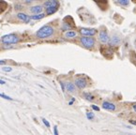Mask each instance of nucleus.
<instances>
[{
    "label": "nucleus",
    "instance_id": "bb28decb",
    "mask_svg": "<svg viewBox=\"0 0 136 135\" xmlns=\"http://www.w3.org/2000/svg\"><path fill=\"white\" fill-rule=\"evenodd\" d=\"M32 2H33L32 0H25V1H24V3L25 4H30V3H32Z\"/></svg>",
    "mask_w": 136,
    "mask_h": 135
},
{
    "label": "nucleus",
    "instance_id": "b1692460",
    "mask_svg": "<svg viewBox=\"0 0 136 135\" xmlns=\"http://www.w3.org/2000/svg\"><path fill=\"white\" fill-rule=\"evenodd\" d=\"M60 86H61V88H62V90H65V84H64L63 82H60Z\"/></svg>",
    "mask_w": 136,
    "mask_h": 135
},
{
    "label": "nucleus",
    "instance_id": "f3484780",
    "mask_svg": "<svg viewBox=\"0 0 136 135\" xmlns=\"http://www.w3.org/2000/svg\"><path fill=\"white\" fill-rule=\"evenodd\" d=\"M2 70L5 71V72H11V71H12V68L9 66H5L2 68Z\"/></svg>",
    "mask_w": 136,
    "mask_h": 135
},
{
    "label": "nucleus",
    "instance_id": "c85d7f7f",
    "mask_svg": "<svg viewBox=\"0 0 136 135\" xmlns=\"http://www.w3.org/2000/svg\"><path fill=\"white\" fill-rule=\"evenodd\" d=\"M132 108H133V110H134V112H136V104H133Z\"/></svg>",
    "mask_w": 136,
    "mask_h": 135
},
{
    "label": "nucleus",
    "instance_id": "f8f14e48",
    "mask_svg": "<svg viewBox=\"0 0 136 135\" xmlns=\"http://www.w3.org/2000/svg\"><path fill=\"white\" fill-rule=\"evenodd\" d=\"M65 88H66V90L68 92H70V93H74L75 90H76L75 85L70 82H67L66 84H65Z\"/></svg>",
    "mask_w": 136,
    "mask_h": 135
},
{
    "label": "nucleus",
    "instance_id": "9b49d317",
    "mask_svg": "<svg viewBox=\"0 0 136 135\" xmlns=\"http://www.w3.org/2000/svg\"><path fill=\"white\" fill-rule=\"evenodd\" d=\"M43 7L51 8V7H59V2L56 1V0H52V1H46L43 3Z\"/></svg>",
    "mask_w": 136,
    "mask_h": 135
},
{
    "label": "nucleus",
    "instance_id": "2eb2a0df",
    "mask_svg": "<svg viewBox=\"0 0 136 135\" xmlns=\"http://www.w3.org/2000/svg\"><path fill=\"white\" fill-rule=\"evenodd\" d=\"M45 17V14L44 13H40V14H36V15H32L30 16V19L31 20H40Z\"/></svg>",
    "mask_w": 136,
    "mask_h": 135
},
{
    "label": "nucleus",
    "instance_id": "39448f33",
    "mask_svg": "<svg viewBox=\"0 0 136 135\" xmlns=\"http://www.w3.org/2000/svg\"><path fill=\"white\" fill-rule=\"evenodd\" d=\"M74 85H75L78 88L83 89L87 86V82H86V80L85 79V78H83V77H79V78H76V79H75Z\"/></svg>",
    "mask_w": 136,
    "mask_h": 135
},
{
    "label": "nucleus",
    "instance_id": "f03ea898",
    "mask_svg": "<svg viewBox=\"0 0 136 135\" xmlns=\"http://www.w3.org/2000/svg\"><path fill=\"white\" fill-rule=\"evenodd\" d=\"M0 41L5 44V45H9V44H16L20 41L19 37L15 35V34H8L3 36L0 39Z\"/></svg>",
    "mask_w": 136,
    "mask_h": 135
},
{
    "label": "nucleus",
    "instance_id": "423d86ee",
    "mask_svg": "<svg viewBox=\"0 0 136 135\" xmlns=\"http://www.w3.org/2000/svg\"><path fill=\"white\" fill-rule=\"evenodd\" d=\"M99 40H100V42L102 43H107L109 41V36L105 30H102L100 31V34H99Z\"/></svg>",
    "mask_w": 136,
    "mask_h": 135
},
{
    "label": "nucleus",
    "instance_id": "aec40b11",
    "mask_svg": "<svg viewBox=\"0 0 136 135\" xmlns=\"http://www.w3.org/2000/svg\"><path fill=\"white\" fill-rule=\"evenodd\" d=\"M0 97L5 99H8V100H12V99H11L10 96H7V95H5V94H1V93H0Z\"/></svg>",
    "mask_w": 136,
    "mask_h": 135
},
{
    "label": "nucleus",
    "instance_id": "f257e3e1",
    "mask_svg": "<svg viewBox=\"0 0 136 135\" xmlns=\"http://www.w3.org/2000/svg\"><path fill=\"white\" fill-rule=\"evenodd\" d=\"M55 30L51 25H43L42 27H40V29L36 32V37L38 39H47L53 36Z\"/></svg>",
    "mask_w": 136,
    "mask_h": 135
},
{
    "label": "nucleus",
    "instance_id": "4be33fe9",
    "mask_svg": "<svg viewBox=\"0 0 136 135\" xmlns=\"http://www.w3.org/2000/svg\"><path fill=\"white\" fill-rule=\"evenodd\" d=\"M91 108L93 109V110H95V111H100V108H99V107H98V106L97 105H91Z\"/></svg>",
    "mask_w": 136,
    "mask_h": 135
},
{
    "label": "nucleus",
    "instance_id": "c756f323",
    "mask_svg": "<svg viewBox=\"0 0 136 135\" xmlns=\"http://www.w3.org/2000/svg\"><path fill=\"white\" fill-rule=\"evenodd\" d=\"M131 124H133V125H136V121H134V120H131V121H129Z\"/></svg>",
    "mask_w": 136,
    "mask_h": 135
},
{
    "label": "nucleus",
    "instance_id": "393cba45",
    "mask_svg": "<svg viewBox=\"0 0 136 135\" xmlns=\"http://www.w3.org/2000/svg\"><path fill=\"white\" fill-rule=\"evenodd\" d=\"M15 8H16V10H22V6H20V5H15Z\"/></svg>",
    "mask_w": 136,
    "mask_h": 135
},
{
    "label": "nucleus",
    "instance_id": "20e7f679",
    "mask_svg": "<svg viewBox=\"0 0 136 135\" xmlns=\"http://www.w3.org/2000/svg\"><path fill=\"white\" fill-rule=\"evenodd\" d=\"M80 33L83 35V37H92L96 34V29H93V28H81Z\"/></svg>",
    "mask_w": 136,
    "mask_h": 135
},
{
    "label": "nucleus",
    "instance_id": "9d476101",
    "mask_svg": "<svg viewBox=\"0 0 136 135\" xmlns=\"http://www.w3.org/2000/svg\"><path fill=\"white\" fill-rule=\"evenodd\" d=\"M102 108L108 111H115L116 110V105L109 101H103L102 102Z\"/></svg>",
    "mask_w": 136,
    "mask_h": 135
},
{
    "label": "nucleus",
    "instance_id": "ddd939ff",
    "mask_svg": "<svg viewBox=\"0 0 136 135\" xmlns=\"http://www.w3.org/2000/svg\"><path fill=\"white\" fill-rule=\"evenodd\" d=\"M77 36V32L75 31H72V30H70V31H67L65 33V37L68 38V39H72V38H75Z\"/></svg>",
    "mask_w": 136,
    "mask_h": 135
},
{
    "label": "nucleus",
    "instance_id": "7ed1b4c3",
    "mask_svg": "<svg viewBox=\"0 0 136 135\" xmlns=\"http://www.w3.org/2000/svg\"><path fill=\"white\" fill-rule=\"evenodd\" d=\"M80 41L83 44L84 47L88 48V49L94 47V45H95V39L92 37H82L80 39Z\"/></svg>",
    "mask_w": 136,
    "mask_h": 135
},
{
    "label": "nucleus",
    "instance_id": "cd10ccee",
    "mask_svg": "<svg viewBox=\"0 0 136 135\" xmlns=\"http://www.w3.org/2000/svg\"><path fill=\"white\" fill-rule=\"evenodd\" d=\"M0 85H6V82H5L4 80H1V79H0Z\"/></svg>",
    "mask_w": 136,
    "mask_h": 135
},
{
    "label": "nucleus",
    "instance_id": "1a4fd4ad",
    "mask_svg": "<svg viewBox=\"0 0 136 135\" xmlns=\"http://www.w3.org/2000/svg\"><path fill=\"white\" fill-rule=\"evenodd\" d=\"M17 18L19 19V20H21L22 22H23V23H29L30 22V16H28V15H26L25 13H23V12H19V13L17 14Z\"/></svg>",
    "mask_w": 136,
    "mask_h": 135
},
{
    "label": "nucleus",
    "instance_id": "4468645a",
    "mask_svg": "<svg viewBox=\"0 0 136 135\" xmlns=\"http://www.w3.org/2000/svg\"><path fill=\"white\" fill-rule=\"evenodd\" d=\"M57 10H58V7H51V8H47V9H46V14H48V15L53 14V13H55V12H57Z\"/></svg>",
    "mask_w": 136,
    "mask_h": 135
},
{
    "label": "nucleus",
    "instance_id": "6ab92c4d",
    "mask_svg": "<svg viewBox=\"0 0 136 135\" xmlns=\"http://www.w3.org/2000/svg\"><path fill=\"white\" fill-rule=\"evenodd\" d=\"M86 117H87V119H89V120H93L94 119V114L93 113H86Z\"/></svg>",
    "mask_w": 136,
    "mask_h": 135
},
{
    "label": "nucleus",
    "instance_id": "a878e982",
    "mask_svg": "<svg viewBox=\"0 0 136 135\" xmlns=\"http://www.w3.org/2000/svg\"><path fill=\"white\" fill-rule=\"evenodd\" d=\"M7 61H5V60H0V65H5Z\"/></svg>",
    "mask_w": 136,
    "mask_h": 135
},
{
    "label": "nucleus",
    "instance_id": "412c9836",
    "mask_svg": "<svg viewBox=\"0 0 136 135\" xmlns=\"http://www.w3.org/2000/svg\"><path fill=\"white\" fill-rule=\"evenodd\" d=\"M42 122H43V124L46 126L47 128H50V123L47 121L46 119H45V118H42Z\"/></svg>",
    "mask_w": 136,
    "mask_h": 135
},
{
    "label": "nucleus",
    "instance_id": "dca6fc26",
    "mask_svg": "<svg viewBox=\"0 0 136 135\" xmlns=\"http://www.w3.org/2000/svg\"><path fill=\"white\" fill-rule=\"evenodd\" d=\"M84 97H85V99H87V100H89V101L94 100V96L91 95L90 93H84Z\"/></svg>",
    "mask_w": 136,
    "mask_h": 135
},
{
    "label": "nucleus",
    "instance_id": "0eeeda50",
    "mask_svg": "<svg viewBox=\"0 0 136 135\" xmlns=\"http://www.w3.org/2000/svg\"><path fill=\"white\" fill-rule=\"evenodd\" d=\"M109 43L112 46H117V45L120 44V38L117 36V35H115V34H114L113 36L109 39Z\"/></svg>",
    "mask_w": 136,
    "mask_h": 135
},
{
    "label": "nucleus",
    "instance_id": "5701e85b",
    "mask_svg": "<svg viewBox=\"0 0 136 135\" xmlns=\"http://www.w3.org/2000/svg\"><path fill=\"white\" fill-rule=\"evenodd\" d=\"M53 133H55V135H58V130H57V126H55V127H53Z\"/></svg>",
    "mask_w": 136,
    "mask_h": 135
},
{
    "label": "nucleus",
    "instance_id": "a211bd4d",
    "mask_svg": "<svg viewBox=\"0 0 136 135\" xmlns=\"http://www.w3.org/2000/svg\"><path fill=\"white\" fill-rule=\"evenodd\" d=\"M117 2H118L120 5H122V6H128V5L129 4V0H118Z\"/></svg>",
    "mask_w": 136,
    "mask_h": 135
},
{
    "label": "nucleus",
    "instance_id": "6e6552de",
    "mask_svg": "<svg viewBox=\"0 0 136 135\" xmlns=\"http://www.w3.org/2000/svg\"><path fill=\"white\" fill-rule=\"evenodd\" d=\"M43 10V6H40V5H37V6H33V7L30 8V11L33 13V15H36V14H40L42 12Z\"/></svg>",
    "mask_w": 136,
    "mask_h": 135
}]
</instances>
